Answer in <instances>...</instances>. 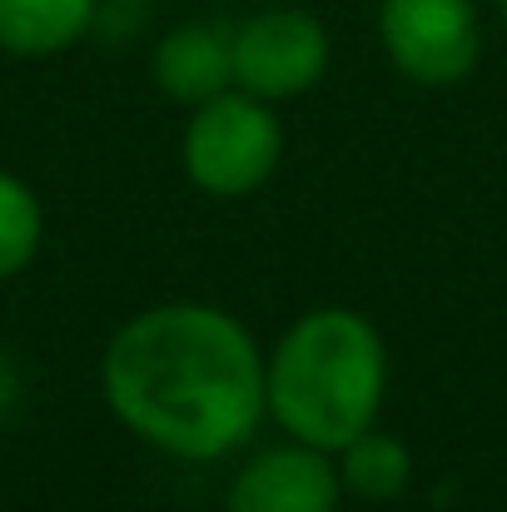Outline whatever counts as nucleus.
Segmentation results:
<instances>
[{"mask_svg": "<svg viewBox=\"0 0 507 512\" xmlns=\"http://www.w3.org/2000/svg\"><path fill=\"white\" fill-rule=\"evenodd\" d=\"M15 393H20V383H15V368H10V363L0 358V413H5V408L15 403Z\"/></svg>", "mask_w": 507, "mask_h": 512, "instance_id": "nucleus-11", "label": "nucleus"}, {"mask_svg": "<svg viewBox=\"0 0 507 512\" xmlns=\"http://www.w3.org/2000/svg\"><path fill=\"white\" fill-rule=\"evenodd\" d=\"M179 165L209 199H249L284 165V120L269 100L234 85L189 110Z\"/></svg>", "mask_w": 507, "mask_h": 512, "instance_id": "nucleus-3", "label": "nucleus"}, {"mask_svg": "<svg viewBox=\"0 0 507 512\" xmlns=\"http://www.w3.org/2000/svg\"><path fill=\"white\" fill-rule=\"evenodd\" d=\"M229 55H234V85L279 105L309 95L334 60V40L314 10L299 5H269L244 15L229 30Z\"/></svg>", "mask_w": 507, "mask_h": 512, "instance_id": "nucleus-5", "label": "nucleus"}, {"mask_svg": "<svg viewBox=\"0 0 507 512\" xmlns=\"http://www.w3.org/2000/svg\"><path fill=\"white\" fill-rule=\"evenodd\" d=\"M343 483H338L334 453L309 443H274L239 463L229 478L224 512H338Z\"/></svg>", "mask_w": 507, "mask_h": 512, "instance_id": "nucleus-6", "label": "nucleus"}, {"mask_svg": "<svg viewBox=\"0 0 507 512\" xmlns=\"http://www.w3.org/2000/svg\"><path fill=\"white\" fill-rule=\"evenodd\" d=\"M498 5V15H503V25H507V0H493Z\"/></svg>", "mask_w": 507, "mask_h": 512, "instance_id": "nucleus-12", "label": "nucleus"}, {"mask_svg": "<svg viewBox=\"0 0 507 512\" xmlns=\"http://www.w3.org/2000/svg\"><path fill=\"white\" fill-rule=\"evenodd\" d=\"M150 75L174 105L194 110L224 90H234V55H229V30L219 25H174L160 35L150 55Z\"/></svg>", "mask_w": 507, "mask_h": 512, "instance_id": "nucleus-7", "label": "nucleus"}, {"mask_svg": "<svg viewBox=\"0 0 507 512\" xmlns=\"http://www.w3.org/2000/svg\"><path fill=\"white\" fill-rule=\"evenodd\" d=\"M378 45L413 85H463L483 60L478 0H378Z\"/></svg>", "mask_w": 507, "mask_h": 512, "instance_id": "nucleus-4", "label": "nucleus"}, {"mask_svg": "<svg viewBox=\"0 0 507 512\" xmlns=\"http://www.w3.org/2000/svg\"><path fill=\"white\" fill-rule=\"evenodd\" d=\"M100 398L145 448L179 463H219L269 423L264 343L219 304L169 299L110 334Z\"/></svg>", "mask_w": 507, "mask_h": 512, "instance_id": "nucleus-1", "label": "nucleus"}, {"mask_svg": "<svg viewBox=\"0 0 507 512\" xmlns=\"http://www.w3.org/2000/svg\"><path fill=\"white\" fill-rule=\"evenodd\" d=\"M388 343L373 319L343 304L299 314L264 353L269 423L284 438L338 453L373 428L388 403Z\"/></svg>", "mask_w": 507, "mask_h": 512, "instance_id": "nucleus-2", "label": "nucleus"}, {"mask_svg": "<svg viewBox=\"0 0 507 512\" xmlns=\"http://www.w3.org/2000/svg\"><path fill=\"white\" fill-rule=\"evenodd\" d=\"M338 463V483H343V498H358V503H398L408 488H413V453L403 438L383 433L378 423L363 428L358 438H348L334 453Z\"/></svg>", "mask_w": 507, "mask_h": 512, "instance_id": "nucleus-9", "label": "nucleus"}, {"mask_svg": "<svg viewBox=\"0 0 507 512\" xmlns=\"http://www.w3.org/2000/svg\"><path fill=\"white\" fill-rule=\"evenodd\" d=\"M100 0H0V50L20 60L65 55L90 35Z\"/></svg>", "mask_w": 507, "mask_h": 512, "instance_id": "nucleus-8", "label": "nucleus"}, {"mask_svg": "<svg viewBox=\"0 0 507 512\" xmlns=\"http://www.w3.org/2000/svg\"><path fill=\"white\" fill-rule=\"evenodd\" d=\"M125 5H150V0H125Z\"/></svg>", "mask_w": 507, "mask_h": 512, "instance_id": "nucleus-13", "label": "nucleus"}, {"mask_svg": "<svg viewBox=\"0 0 507 512\" xmlns=\"http://www.w3.org/2000/svg\"><path fill=\"white\" fill-rule=\"evenodd\" d=\"M45 244V204L30 179L0 170V284L20 279Z\"/></svg>", "mask_w": 507, "mask_h": 512, "instance_id": "nucleus-10", "label": "nucleus"}]
</instances>
